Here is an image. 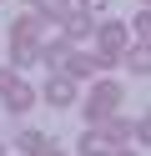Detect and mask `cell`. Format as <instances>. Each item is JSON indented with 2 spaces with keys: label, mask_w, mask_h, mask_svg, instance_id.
I'll use <instances>...</instances> for the list:
<instances>
[{
  "label": "cell",
  "mask_w": 151,
  "mask_h": 156,
  "mask_svg": "<svg viewBox=\"0 0 151 156\" xmlns=\"http://www.w3.org/2000/svg\"><path fill=\"white\" fill-rule=\"evenodd\" d=\"M45 101H50V106H70V101H76V81H70V76H50Z\"/></svg>",
  "instance_id": "obj_6"
},
{
  "label": "cell",
  "mask_w": 151,
  "mask_h": 156,
  "mask_svg": "<svg viewBox=\"0 0 151 156\" xmlns=\"http://www.w3.org/2000/svg\"><path fill=\"white\" fill-rule=\"evenodd\" d=\"M35 156H66V151H60V146H40Z\"/></svg>",
  "instance_id": "obj_14"
},
{
  "label": "cell",
  "mask_w": 151,
  "mask_h": 156,
  "mask_svg": "<svg viewBox=\"0 0 151 156\" xmlns=\"http://www.w3.org/2000/svg\"><path fill=\"white\" fill-rule=\"evenodd\" d=\"M15 41H10V66H30V61H40V20H15Z\"/></svg>",
  "instance_id": "obj_1"
},
{
  "label": "cell",
  "mask_w": 151,
  "mask_h": 156,
  "mask_svg": "<svg viewBox=\"0 0 151 156\" xmlns=\"http://www.w3.org/2000/svg\"><path fill=\"white\" fill-rule=\"evenodd\" d=\"M15 146H20V151H30V156H35V151H40L45 141H40V131H20V136H15Z\"/></svg>",
  "instance_id": "obj_13"
},
{
  "label": "cell",
  "mask_w": 151,
  "mask_h": 156,
  "mask_svg": "<svg viewBox=\"0 0 151 156\" xmlns=\"http://www.w3.org/2000/svg\"><path fill=\"white\" fill-rule=\"evenodd\" d=\"M0 156H5V146H0Z\"/></svg>",
  "instance_id": "obj_16"
},
{
  "label": "cell",
  "mask_w": 151,
  "mask_h": 156,
  "mask_svg": "<svg viewBox=\"0 0 151 156\" xmlns=\"http://www.w3.org/2000/svg\"><path fill=\"white\" fill-rule=\"evenodd\" d=\"M111 156H131V151H111Z\"/></svg>",
  "instance_id": "obj_15"
},
{
  "label": "cell",
  "mask_w": 151,
  "mask_h": 156,
  "mask_svg": "<svg viewBox=\"0 0 151 156\" xmlns=\"http://www.w3.org/2000/svg\"><path fill=\"white\" fill-rule=\"evenodd\" d=\"M96 71H101L96 55H86V51H70L66 66H60V76H70V81H86V76H96Z\"/></svg>",
  "instance_id": "obj_5"
},
{
  "label": "cell",
  "mask_w": 151,
  "mask_h": 156,
  "mask_svg": "<svg viewBox=\"0 0 151 156\" xmlns=\"http://www.w3.org/2000/svg\"><path fill=\"white\" fill-rule=\"evenodd\" d=\"M131 71H136V76H146V71H151V51H146L141 41H136V51H131Z\"/></svg>",
  "instance_id": "obj_11"
},
{
  "label": "cell",
  "mask_w": 151,
  "mask_h": 156,
  "mask_svg": "<svg viewBox=\"0 0 151 156\" xmlns=\"http://www.w3.org/2000/svg\"><path fill=\"white\" fill-rule=\"evenodd\" d=\"M60 25H66V41H91V10H81V5H76Z\"/></svg>",
  "instance_id": "obj_7"
},
{
  "label": "cell",
  "mask_w": 151,
  "mask_h": 156,
  "mask_svg": "<svg viewBox=\"0 0 151 156\" xmlns=\"http://www.w3.org/2000/svg\"><path fill=\"white\" fill-rule=\"evenodd\" d=\"M116 101H121V86H96V91H91L86 116H91V121H101V116H111V111H116Z\"/></svg>",
  "instance_id": "obj_4"
},
{
  "label": "cell",
  "mask_w": 151,
  "mask_h": 156,
  "mask_svg": "<svg viewBox=\"0 0 151 156\" xmlns=\"http://www.w3.org/2000/svg\"><path fill=\"white\" fill-rule=\"evenodd\" d=\"M111 151H116V141H111V136H101L96 126L81 136V156H111Z\"/></svg>",
  "instance_id": "obj_8"
},
{
  "label": "cell",
  "mask_w": 151,
  "mask_h": 156,
  "mask_svg": "<svg viewBox=\"0 0 151 156\" xmlns=\"http://www.w3.org/2000/svg\"><path fill=\"white\" fill-rule=\"evenodd\" d=\"M126 35H136V41H141V45H146V35H151V15H146V10H141V15H136V20H131V30H126Z\"/></svg>",
  "instance_id": "obj_12"
},
{
  "label": "cell",
  "mask_w": 151,
  "mask_h": 156,
  "mask_svg": "<svg viewBox=\"0 0 151 156\" xmlns=\"http://www.w3.org/2000/svg\"><path fill=\"white\" fill-rule=\"evenodd\" d=\"M35 10H40V20H66L76 10V0H35Z\"/></svg>",
  "instance_id": "obj_9"
},
{
  "label": "cell",
  "mask_w": 151,
  "mask_h": 156,
  "mask_svg": "<svg viewBox=\"0 0 151 156\" xmlns=\"http://www.w3.org/2000/svg\"><path fill=\"white\" fill-rule=\"evenodd\" d=\"M66 55H70V41H50V45H40V61L56 66V71L66 66Z\"/></svg>",
  "instance_id": "obj_10"
},
{
  "label": "cell",
  "mask_w": 151,
  "mask_h": 156,
  "mask_svg": "<svg viewBox=\"0 0 151 156\" xmlns=\"http://www.w3.org/2000/svg\"><path fill=\"white\" fill-rule=\"evenodd\" d=\"M0 101H5L10 111H30V101H35V91L20 81L15 66H0Z\"/></svg>",
  "instance_id": "obj_2"
},
{
  "label": "cell",
  "mask_w": 151,
  "mask_h": 156,
  "mask_svg": "<svg viewBox=\"0 0 151 156\" xmlns=\"http://www.w3.org/2000/svg\"><path fill=\"white\" fill-rule=\"evenodd\" d=\"M96 41H101V51H96V66H111L121 51H126V25H121V20H106V25L96 30Z\"/></svg>",
  "instance_id": "obj_3"
}]
</instances>
